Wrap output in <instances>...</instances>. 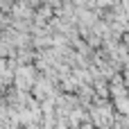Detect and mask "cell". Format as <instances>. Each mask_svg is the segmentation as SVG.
<instances>
[{"mask_svg":"<svg viewBox=\"0 0 129 129\" xmlns=\"http://www.w3.org/2000/svg\"><path fill=\"white\" fill-rule=\"evenodd\" d=\"M88 113H91V120H93L95 127L111 129V125H113V116H111V107L104 102V98H102L98 104H93V107L88 109Z\"/></svg>","mask_w":129,"mask_h":129,"instance_id":"obj_1","label":"cell"},{"mask_svg":"<svg viewBox=\"0 0 129 129\" xmlns=\"http://www.w3.org/2000/svg\"><path fill=\"white\" fill-rule=\"evenodd\" d=\"M32 84H36V82H34V73H32V68H20V70H16V88L27 91Z\"/></svg>","mask_w":129,"mask_h":129,"instance_id":"obj_2","label":"cell"},{"mask_svg":"<svg viewBox=\"0 0 129 129\" xmlns=\"http://www.w3.org/2000/svg\"><path fill=\"white\" fill-rule=\"evenodd\" d=\"M34 93H36V100H45V98H52L54 95V88L48 79H39L34 84Z\"/></svg>","mask_w":129,"mask_h":129,"instance_id":"obj_3","label":"cell"},{"mask_svg":"<svg viewBox=\"0 0 129 129\" xmlns=\"http://www.w3.org/2000/svg\"><path fill=\"white\" fill-rule=\"evenodd\" d=\"M113 102H116L118 113H125V116L129 113V98H127V93H125V95H116V98H113Z\"/></svg>","mask_w":129,"mask_h":129,"instance_id":"obj_4","label":"cell"}]
</instances>
